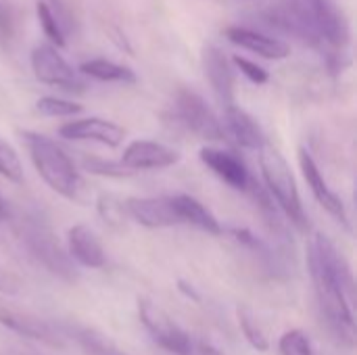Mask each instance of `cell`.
<instances>
[{
	"label": "cell",
	"instance_id": "obj_1",
	"mask_svg": "<svg viewBox=\"0 0 357 355\" xmlns=\"http://www.w3.org/2000/svg\"><path fill=\"white\" fill-rule=\"evenodd\" d=\"M307 266L316 291V301L328 333L347 347L356 343V280L349 262L337 245L322 232L314 234L307 249Z\"/></svg>",
	"mask_w": 357,
	"mask_h": 355
},
{
	"label": "cell",
	"instance_id": "obj_2",
	"mask_svg": "<svg viewBox=\"0 0 357 355\" xmlns=\"http://www.w3.org/2000/svg\"><path fill=\"white\" fill-rule=\"evenodd\" d=\"M268 21L318 50L333 71H343L351 29L337 0H278L268 10Z\"/></svg>",
	"mask_w": 357,
	"mask_h": 355
},
{
	"label": "cell",
	"instance_id": "obj_3",
	"mask_svg": "<svg viewBox=\"0 0 357 355\" xmlns=\"http://www.w3.org/2000/svg\"><path fill=\"white\" fill-rule=\"evenodd\" d=\"M8 226L15 230L27 255L36 264H40L46 272H50L52 276L65 282H75L79 278L77 266L69 257L67 249L59 243L52 226L42 213L17 209Z\"/></svg>",
	"mask_w": 357,
	"mask_h": 355
},
{
	"label": "cell",
	"instance_id": "obj_4",
	"mask_svg": "<svg viewBox=\"0 0 357 355\" xmlns=\"http://www.w3.org/2000/svg\"><path fill=\"white\" fill-rule=\"evenodd\" d=\"M21 136L25 140V146L29 151L36 172L48 184V188L71 203L88 205L90 190H88L82 174L77 172L73 159L54 140H50L44 134L23 132Z\"/></svg>",
	"mask_w": 357,
	"mask_h": 355
},
{
	"label": "cell",
	"instance_id": "obj_5",
	"mask_svg": "<svg viewBox=\"0 0 357 355\" xmlns=\"http://www.w3.org/2000/svg\"><path fill=\"white\" fill-rule=\"evenodd\" d=\"M259 167H261V178H264V188L270 195L272 201H276V207L284 216L287 222H291L297 230L307 232L310 222L307 213L297 188V180L291 172L289 161L278 153L274 146L266 144L259 151Z\"/></svg>",
	"mask_w": 357,
	"mask_h": 355
},
{
	"label": "cell",
	"instance_id": "obj_6",
	"mask_svg": "<svg viewBox=\"0 0 357 355\" xmlns=\"http://www.w3.org/2000/svg\"><path fill=\"white\" fill-rule=\"evenodd\" d=\"M172 119L176 126L195 134L201 140L220 142L226 138L222 121L215 117V113L205 103V98L197 94L195 90L182 88L176 92L174 105H172Z\"/></svg>",
	"mask_w": 357,
	"mask_h": 355
},
{
	"label": "cell",
	"instance_id": "obj_7",
	"mask_svg": "<svg viewBox=\"0 0 357 355\" xmlns=\"http://www.w3.org/2000/svg\"><path fill=\"white\" fill-rule=\"evenodd\" d=\"M138 318L151 339L172 355H195L190 335L157 303L151 299H138Z\"/></svg>",
	"mask_w": 357,
	"mask_h": 355
},
{
	"label": "cell",
	"instance_id": "obj_8",
	"mask_svg": "<svg viewBox=\"0 0 357 355\" xmlns=\"http://www.w3.org/2000/svg\"><path fill=\"white\" fill-rule=\"evenodd\" d=\"M0 324L25 339L38 341L52 349L65 347V335L52 322L36 316L29 310H21L19 305L8 303L6 299H0Z\"/></svg>",
	"mask_w": 357,
	"mask_h": 355
},
{
	"label": "cell",
	"instance_id": "obj_9",
	"mask_svg": "<svg viewBox=\"0 0 357 355\" xmlns=\"http://www.w3.org/2000/svg\"><path fill=\"white\" fill-rule=\"evenodd\" d=\"M31 69L38 82L61 88L67 92H84L86 82L77 75V71L61 56L54 46L40 44L31 50Z\"/></svg>",
	"mask_w": 357,
	"mask_h": 355
},
{
	"label": "cell",
	"instance_id": "obj_10",
	"mask_svg": "<svg viewBox=\"0 0 357 355\" xmlns=\"http://www.w3.org/2000/svg\"><path fill=\"white\" fill-rule=\"evenodd\" d=\"M299 167H301V174H303V178H305V182H307V186H310V190H312V195L316 197V201L345 228V230H351V224H349V216H347V209H345V203H343V199L328 186V182H326V178L322 176V172H320V167H318V163H316V159L312 157V153L305 149V146H301L299 149Z\"/></svg>",
	"mask_w": 357,
	"mask_h": 355
},
{
	"label": "cell",
	"instance_id": "obj_11",
	"mask_svg": "<svg viewBox=\"0 0 357 355\" xmlns=\"http://www.w3.org/2000/svg\"><path fill=\"white\" fill-rule=\"evenodd\" d=\"M180 161V153L167 144L155 142V140H134L126 146L119 163L136 172H151V169H165Z\"/></svg>",
	"mask_w": 357,
	"mask_h": 355
},
{
	"label": "cell",
	"instance_id": "obj_12",
	"mask_svg": "<svg viewBox=\"0 0 357 355\" xmlns=\"http://www.w3.org/2000/svg\"><path fill=\"white\" fill-rule=\"evenodd\" d=\"M201 61H203V71L220 98L224 107L234 105V94H236V73L228 56L224 54L222 48L215 44H205L201 50Z\"/></svg>",
	"mask_w": 357,
	"mask_h": 355
},
{
	"label": "cell",
	"instance_id": "obj_13",
	"mask_svg": "<svg viewBox=\"0 0 357 355\" xmlns=\"http://www.w3.org/2000/svg\"><path fill=\"white\" fill-rule=\"evenodd\" d=\"M199 157L230 188L241 190V192L249 190V186L253 182V176H251L247 163L236 153L224 151V149H215V146H203Z\"/></svg>",
	"mask_w": 357,
	"mask_h": 355
},
{
	"label": "cell",
	"instance_id": "obj_14",
	"mask_svg": "<svg viewBox=\"0 0 357 355\" xmlns=\"http://www.w3.org/2000/svg\"><path fill=\"white\" fill-rule=\"evenodd\" d=\"M59 134L65 140H77V142H98L109 149H115L123 142L126 130L117 126L115 121L102 119V117H84L73 119L65 126H61Z\"/></svg>",
	"mask_w": 357,
	"mask_h": 355
},
{
	"label": "cell",
	"instance_id": "obj_15",
	"mask_svg": "<svg viewBox=\"0 0 357 355\" xmlns=\"http://www.w3.org/2000/svg\"><path fill=\"white\" fill-rule=\"evenodd\" d=\"M128 218L144 228L180 226L169 197H130L123 201Z\"/></svg>",
	"mask_w": 357,
	"mask_h": 355
},
{
	"label": "cell",
	"instance_id": "obj_16",
	"mask_svg": "<svg viewBox=\"0 0 357 355\" xmlns=\"http://www.w3.org/2000/svg\"><path fill=\"white\" fill-rule=\"evenodd\" d=\"M224 134H228L238 146L249 149V151H261L268 144V138L261 130V126L257 123V119L253 115H249L245 109L230 105L224 107Z\"/></svg>",
	"mask_w": 357,
	"mask_h": 355
},
{
	"label": "cell",
	"instance_id": "obj_17",
	"mask_svg": "<svg viewBox=\"0 0 357 355\" xmlns=\"http://www.w3.org/2000/svg\"><path fill=\"white\" fill-rule=\"evenodd\" d=\"M67 253L73 264L90 270H100L107 266L105 247L86 224H75L67 230Z\"/></svg>",
	"mask_w": 357,
	"mask_h": 355
},
{
	"label": "cell",
	"instance_id": "obj_18",
	"mask_svg": "<svg viewBox=\"0 0 357 355\" xmlns=\"http://www.w3.org/2000/svg\"><path fill=\"white\" fill-rule=\"evenodd\" d=\"M224 36L232 44H236V46H241V48H245L257 56H264V59L280 61V59H287L291 54L289 44H284L276 38H270L261 31L249 29V27H228L224 31Z\"/></svg>",
	"mask_w": 357,
	"mask_h": 355
},
{
	"label": "cell",
	"instance_id": "obj_19",
	"mask_svg": "<svg viewBox=\"0 0 357 355\" xmlns=\"http://www.w3.org/2000/svg\"><path fill=\"white\" fill-rule=\"evenodd\" d=\"M169 201H172V207H174L180 224L195 226L213 236H220L224 232L220 220L199 199H195L190 195H169Z\"/></svg>",
	"mask_w": 357,
	"mask_h": 355
},
{
	"label": "cell",
	"instance_id": "obj_20",
	"mask_svg": "<svg viewBox=\"0 0 357 355\" xmlns=\"http://www.w3.org/2000/svg\"><path fill=\"white\" fill-rule=\"evenodd\" d=\"M69 335L75 339V343L82 347L86 355H130L123 352L113 339H109L105 333L92 326H71Z\"/></svg>",
	"mask_w": 357,
	"mask_h": 355
},
{
	"label": "cell",
	"instance_id": "obj_21",
	"mask_svg": "<svg viewBox=\"0 0 357 355\" xmlns=\"http://www.w3.org/2000/svg\"><path fill=\"white\" fill-rule=\"evenodd\" d=\"M79 73L98 82H117V84H136V73L119 63L109 59H90L79 65Z\"/></svg>",
	"mask_w": 357,
	"mask_h": 355
},
{
	"label": "cell",
	"instance_id": "obj_22",
	"mask_svg": "<svg viewBox=\"0 0 357 355\" xmlns=\"http://www.w3.org/2000/svg\"><path fill=\"white\" fill-rule=\"evenodd\" d=\"M236 318H238V326L247 339V343L255 349V352H268L270 349V341L266 337V331L261 328V324L257 322L255 314L249 308H238L236 310Z\"/></svg>",
	"mask_w": 357,
	"mask_h": 355
},
{
	"label": "cell",
	"instance_id": "obj_23",
	"mask_svg": "<svg viewBox=\"0 0 357 355\" xmlns=\"http://www.w3.org/2000/svg\"><path fill=\"white\" fill-rule=\"evenodd\" d=\"M36 109L46 117H73V115L84 111V107L79 103L59 98V96H42V98H38Z\"/></svg>",
	"mask_w": 357,
	"mask_h": 355
},
{
	"label": "cell",
	"instance_id": "obj_24",
	"mask_svg": "<svg viewBox=\"0 0 357 355\" xmlns=\"http://www.w3.org/2000/svg\"><path fill=\"white\" fill-rule=\"evenodd\" d=\"M278 352H280V355H316L312 339L301 328L287 331L278 341Z\"/></svg>",
	"mask_w": 357,
	"mask_h": 355
},
{
	"label": "cell",
	"instance_id": "obj_25",
	"mask_svg": "<svg viewBox=\"0 0 357 355\" xmlns=\"http://www.w3.org/2000/svg\"><path fill=\"white\" fill-rule=\"evenodd\" d=\"M36 15H38V21H40V27L44 29L46 38L56 46V48H63L65 46V33L52 13V8L44 2V0H38L36 2Z\"/></svg>",
	"mask_w": 357,
	"mask_h": 355
},
{
	"label": "cell",
	"instance_id": "obj_26",
	"mask_svg": "<svg viewBox=\"0 0 357 355\" xmlns=\"http://www.w3.org/2000/svg\"><path fill=\"white\" fill-rule=\"evenodd\" d=\"M0 176L8 182L21 184L23 182V165L17 155V151L0 138Z\"/></svg>",
	"mask_w": 357,
	"mask_h": 355
},
{
	"label": "cell",
	"instance_id": "obj_27",
	"mask_svg": "<svg viewBox=\"0 0 357 355\" xmlns=\"http://www.w3.org/2000/svg\"><path fill=\"white\" fill-rule=\"evenodd\" d=\"M96 209H98L100 218H102L111 228H121V226H123V220L128 218L126 207H123V201L117 199L115 195H105V192H102V195L98 197Z\"/></svg>",
	"mask_w": 357,
	"mask_h": 355
},
{
	"label": "cell",
	"instance_id": "obj_28",
	"mask_svg": "<svg viewBox=\"0 0 357 355\" xmlns=\"http://www.w3.org/2000/svg\"><path fill=\"white\" fill-rule=\"evenodd\" d=\"M84 169L96 176H107V178H128L132 176L130 169H126L119 161L111 159H100V157H86L84 159Z\"/></svg>",
	"mask_w": 357,
	"mask_h": 355
},
{
	"label": "cell",
	"instance_id": "obj_29",
	"mask_svg": "<svg viewBox=\"0 0 357 355\" xmlns=\"http://www.w3.org/2000/svg\"><path fill=\"white\" fill-rule=\"evenodd\" d=\"M234 65L241 69V73H243L249 82H253V84H257V86L270 82V73H268L261 65H257V63H253V61H249V59H245V56H234Z\"/></svg>",
	"mask_w": 357,
	"mask_h": 355
},
{
	"label": "cell",
	"instance_id": "obj_30",
	"mask_svg": "<svg viewBox=\"0 0 357 355\" xmlns=\"http://www.w3.org/2000/svg\"><path fill=\"white\" fill-rule=\"evenodd\" d=\"M21 289H23L21 278L0 264V293L2 295H17Z\"/></svg>",
	"mask_w": 357,
	"mask_h": 355
},
{
	"label": "cell",
	"instance_id": "obj_31",
	"mask_svg": "<svg viewBox=\"0 0 357 355\" xmlns=\"http://www.w3.org/2000/svg\"><path fill=\"white\" fill-rule=\"evenodd\" d=\"M15 211H17V207L0 192V222H4V224H10V220H13V216H15Z\"/></svg>",
	"mask_w": 357,
	"mask_h": 355
},
{
	"label": "cell",
	"instance_id": "obj_32",
	"mask_svg": "<svg viewBox=\"0 0 357 355\" xmlns=\"http://www.w3.org/2000/svg\"><path fill=\"white\" fill-rule=\"evenodd\" d=\"M201 355H222L220 352H215V349H211V347H207V345H201Z\"/></svg>",
	"mask_w": 357,
	"mask_h": 355
},
{
	"label": "cell",
	"instance_id": "obj_33",
	"mask_svg": "<svg viewBox=\"0 0 357 355\" xmlns=\"http://www.w3.org/2000/svg\"><path fill=\"white\" fill-rule=\"evenodd\" d=\"M52 2H59V0H52Z\"/></svg>",
	"mask_w": 357,
	"mask_h": 355
}]
</instances>
